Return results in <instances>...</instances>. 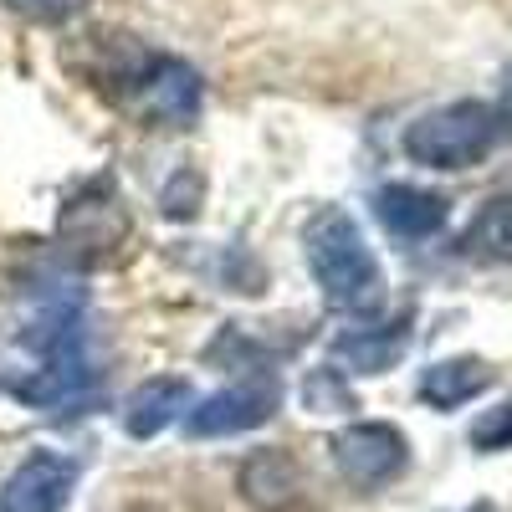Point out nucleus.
Wrapping results in <instances>:
<instances>
[{"instance_id":"obj_4","label":"nucleus","mask_w":512,"mask_h":512,"mask_svg":"<svg viewBox=\"0 0 512 512\" xmlns=\"http://www.w3.org/2000/svg\"><path fill=\"white\" fill-rule=\"evenodd\" d=\"M282 405V384L277 374H256V379H241L231 390L200 400L190 415H185V431L195 441H216V436H241L251 425H267Z\"/></svg>"},{"instance_id":"obj_8","label":"nucleus","mask_w":512,"mask_h":512,"mask_svg":"<svg viewBox=\"0 0 512 512\" xmlns=\"http://www.w3.org/2000/svg\"><path fill=\"white\" fill-rule=\"evenodd\" d=\"M180 410H190V379H169V374H159V379H144L134 395H128V410H123V431L134 436V441H149V436H159L169 420H175Z\"/></svg>"},{"instance_id":"obj_9","label":"nucleus","mask_w":512,"mask_h":512,"mask_svg":"<svg viewBox=\"0 0 512 512\" xmlns=\"http://www.w3.org/2000/svg\"><path fill=\"white\" fill-rule=\"evenodd\" d=\"M482 390H492V369L482 359H441L420 374V400L431 410H456Z\"/></svg>"},{"instance_id":"obj_1","label":"nucleus","mask_w":512,"mask_h":512,"mask_svg":"<svg viewBox=\"0 0 512 512\" xmlns=\"http://www.w3.org/2000/svg\"><path fill=\"white\" fill-rule=\"evenodd\" d=\"M303 251H308V267H313L323 297L338 313H359V318L379 313L384 272L349 210H318L303 231Z\"/></svg>"},{"instance_id":"obj_3","label":"nucleus","mask_w":512,"mask_h":512,"mask_svg":"<svg viewBox=\"0 0 512 512\" xmlns=\"http://www.w3.org/2000/svg\"><path fill=\"white\" fill-rule=\"evenodd\" d=\"M328 451H333V466L344 472V482H354L364 492L395 482L410 466V441L384 420H359L349 431H338Z\"/></svg>"},{"instance_id":"obj_11","label":"nucleus","mask_w":512,"mask_h":512,"mask_svg":"<svg viewBox=\"0 0 512 512\" xmlns=\"http://www.w3.org/2000/svg\"><path fill=\"white\" fill-rule=\"evenodd\" d=\"M405 323L410 318H400V323H390V328H374V333H354V338H338V359L344 364H354L359 374H384L395 359H400V349H405Z\"/></svg>"},{"instance_id":"obj_12","label":"nucleus","mask_w":512,"mask_h":512,"mask_svg":"<svg viewBox=\"0 0 512 512\" xmlns=\"http://www.w3.org/2000/svg\"><path fill=\"white\" fill-rule=\"evenodd\" d=\"M466 251L512 262V195H497V200H487L477 210V221L466 226Z\"/></svg>"},{"instance_id":"obj_14","label":"nucleus","mask_w":512,"mask_h":512,"mask_svg":"<svg viewBox=\"0 0 512 512\" xmlns=\"http://www.w3.org/2000/svg\"><path fill=\"white\" fill-rule=\"evenodd\" d=\"M16 6L36 21H67V16H77L82 6H88V0H16Z\"/></svg>"},{"instance_id":"obj_7","label":"nucleus","mask_w":512,"mask_h":512,"mask_svg":"<svg viewBox=\"0 0 512 512\" xmlns=\"http://www.w3.org/2000/svg\"><path fill=\"white\" fill-rule=\"evenodd\" d=\"M374 210H379L384 231L400 236V241H425V236H436V231L446 226V216H451L446 195L420 190V185H384L379 200H374Z\"/></svg>"},{"instance_id":"obj_13","label":"nucleus","mask_w":512,"mask_h":512,"mask_svg":"<svg viewBox=\"0 0 512 512\" xmlns=\"http://www.w3.org/2000/svg\"><path fill=\"white\" fill-rule=\"evenodd\" d=\"M472 446H477V451H507V446H512V400L497 405V410H487V415L472 425Z\"/></svg>"},{"instance_id":"obj_10","label":"nucleus","mask_w":512,"mask_h":512,"mask_svg":"<svg viewBox=\"0 0 512 512\" xmlns=\"http://www.w3.org/2000/svg\"><path fill=\"white\" fill-rule=\"evenodd\" d=\"M241 492H246V502H256V507H287V502L297 497V466H292V456H282V451H256V456L241 466Z\"/></svg>"},{"instance_id":"obj_5","label":"nucleus","mask_w":512,"mask_h":512,"mask_svg":"<svg viewBox=\"0 0 512 512\" xmlns=\"http://www.w3.org/2000/svg\"><path fill=\"white\" fill-rule=\"evenodd\" d=\"M134 82V108L149 113L154 123H195L200 118V77L180 57H149L144 72L128 77Z\"/></svg>"},{"instance_id":"obj_2","label":"nucleus","mask_w":512,"mask_h":512,"mask_svg":"<svg viewBox=\"0 0 512 512\" xmlns=\"http://www.w3.org/2000/svg\"><path fill=\"white\" fill-rule=\"evenodd\" d=\"M502 134V113L492 103H446L436 113H425L405 128V154L415 164H431V169H466L492 154Z\"/></svg>"},{"instance_id":"obj_6","label":"nucleus","mask_w":512,"mask_h":512,"mask_svg":"<svg viewBox=\"0 0 512 512\" xmlns=\"http://www.w3.org/2000/svg\"><path fill=\"white\" fill-rule=\"evenodd\" d=\"M77 487V461L57 451H31L0 487V512H62Z\"/></svg>"},{"instance_id":"obj_15","label":"nucleus","mask_w":512,"mask_h":512,"mask_svg":"<svg viewBox=\"0 0 512 512\" xmlns=\"http://www.w3.org/2000/svg\"><path fill=\"white\" fill-rule=\"evenodd\" d=\"M472 512H497V507H492V502H477V507H472Z\"/></svg>"}]
</instances>
